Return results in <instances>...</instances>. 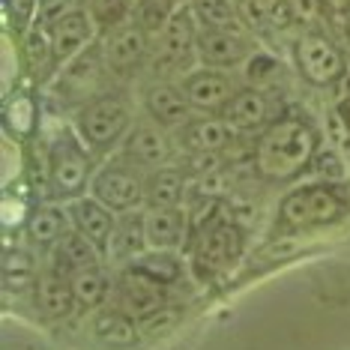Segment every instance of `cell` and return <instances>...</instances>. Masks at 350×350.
I'll use <instances>...</instances> for the list:
<instances>
[{
	"label": "cell",
	"mask_w": 350,
	"mask_h": 350,
	"mask_svg": "<svg viewBox=\"0 0 350 350\" xmlns=\"http://www.w3.org/2000/svg\"><path fill=\"white\" fill-rule=\"evenodd\" d=\"M323 132L308 114L284 108L264 132L254 138L252 174L267 186H288L302 180L314 153L323 144Z\"/></svg>",
	"instance_id": "6da1fadb"
},
{
	"label": "cell",
	"mask_w": 350,
	"mask_h": 350,
	"mask_svg": "<svg viewBox=\"0 0 350 350\" xmlns=\"http://www.w3.org/2000/svg\"><path fill=\"white\" fill-rule=\"evenodd\" d=\"M350 219V183L306 180L282 195L275 221L282 234H314Z\"/></svg>",
	"instance_id": "7a4b0ae2"
},
{
	"label": "cell",
	"mask_w": 350,
	"mask_h": 350,
	"mask_svg": "<svg viewBox=\"0 0 350 350\" xmlns=\"http://www.w3.org/2000/svg\"><path fill=\"white\" fill-rule=\"evenodd\" d=\"M135 120H138V114H135V102L126 87H114V90L102 93L93 102L81 105L75 114H69V123L78 132V138L84 141L87 150L99 162L120 150L123 138L129 135Z\"/></svg>",
	"instance_id": "3957f363"
},
{
	"label": "cell",
	"mask_w": 350,
	"mask_h": 350,
	"mask_svg": "<svg viewBox=\"0 0 350 350\" xmlns=\"http://www.w3.org/2000/svg\"><path fill=\"white\" fill-rule=\"evenodd\" d=\"M99 159L78 138L72 123L60 126L45 144V183L54 201H75L90 192V180Z\"/></svg>",
	"instance_id": "277c9868"
},
{
	"label": "cell",
	"mask_w": 350,
	"mask_h": 350,
	"mask_svg": "<svg viewBox=\"0 0 350 350\" xmlns=\"http://www.w3.org/2000/svg\"><path fill=\"white\" fill-rule=\"evenodd\" d=\"M114 78H111L105 57H102V45L99 39L90 45L87 51H81L78 57H72L66 66L57 69V75L51 78V84L45 87V99L51 102L57 111L75 114L81 105L93 102L102 93L114 90Z\"/></svg>",
	"instance_id": "5b68a950"
},
{
	"label": "cell",
	"mask_w": 350,
	"mask_h": 350,
	"mask_svg": "<svg viewBox=\"0 0 350 350\" xmlns=\"http://www.w3.org/2000/svg\"><path fill=\"white\" fill-rule=\"evenodd\" d=\"M198 33H201V25H198L192 6L180 3L165 30L153 39V57H150L147 78L180 81L186 72H192L198 66Z\"/></svg>",
	"instance_id": "8992f818"
},
{
	"label": "cell",
	"mask_w": 350,
	"mask_h": 350,
	"mask_svg": "<svg viewBox=\"0 0 350 350\" xmlns=\"http://www.w3.org/2000/svg\"><path fill=\"white\" fill-rule=\"evenodd\" d=\"M243 249H245L243 225H237L230 219V213L225 210L216 221H210V225H204L201 230H195L189 237L186 254H189V267L206 282V278L228 273L243 258Z\"/></svg>",
	"instance_id": "52a82bcc"
},
{
	"label": "cell",
	"mask_w": 350,
	"mask_h": 350,
	"mask_svg": "<svg viewBox=\"0 0 350 350\" xmlns=\"http://www.w3.org/2000/svg\"><path fill=\"white\" fill-rule=\"evenodd\" d=\"M147 177L150 171L135 165L132 159H126L123 153H111L93 171L90 195L105 204L111 213H117V216L129 210H144Z\"/></svg>",
	"instance_id": "ba28073f"
},
{
	"label": "cell",
	"mask_w": 350,
	"mask_h": 350,
	"mask_svg": "<svg viewBox=\"0 0 350 350\" xmlns=\"http://www.w3.org/2000/svg\"><path fill=\"white\" fill-rule=\"evenodd\" d=\"M291 54L299 78L317 90H336L341 78L350 72L347 54L338 49L336 39L321 33V30H302L293 39Z\"/></svg>",
	"instance_id": "9c48e42d"
},
{
	"label": "cell",
	"mask_w": 350,
	"mask_h": 350,
	"mask_svg": "<svg viewBox=\"0 0 350 350\" xmlns=\"http://www.w3.org/2000/svg\"><path fill=\"white\" fill-rule=\"evenodd\" d=\"M99 45H102L105 66L117 87H129L138 78L141 81L147 78L150 57H153V36L144 27L129 21V25L111 30V33H102Z\"/></svg>",
	"instance_id": "30bf717a"
},
{
	"label": "cell",
	"mask_w": 350,
	"mask_h": 350,
	"mask_svg": "<svg viewBox=\"0 0 350 350\" xmlns=\"http://www.w3.org/2000/svg\"><path fill=\"white\" fill-rule=\"evenodd\" d=\"M258 36L249 27H201L198 33V66L240 72L258 51Z\"/></svg>",
	"instance_id": "8fae6325"
},
{
	"label": "cell",
	"mask_w": 350,
	"mask_h": 350,
	"mask_svg": "<svg viewBox=\"0 0 350 350\" xmlns=\"http://www.w3.org/2000/svg\"><path fill=\"white\" fill-rule=\"evenodd\" d=\"M117 153L132 159V162L141 165L144 171H159V168H165V165L180 162V147H177L174 132L159 126L156 120H150L147 114H141L138 120H135V126L123 138Z\"/></svg>",
	"instance_id": "7c38bea8"
},
{
	"label": "cell",
	"mask_w": 350,
	"mask_h": 350,
	"mask_svg": "<svg viewBox=\"0 0 350 350\" xmlns=\"http://www.w3.org/2000/svg\"><path fill=\"white\" fill-rule=\"evenodd\" d=\"M183 93H186L189 105L195 114L206 117H221L228 102L237 96L243 87L240 72H225V69H210V66H195L192 72L180 78Z\"/></svg>",
	"instance_id": "4fadbf2b"
},
{
	"label": "cell",
	"mask_w": 350,
	"mask_h": 350,
	"mask_svg": "<svg viewBox=\"0 0 350 350\" xmlns=\"http://www.w3.org/2000/svg\"><path fill=\"white\" fill-rule=\"evenodd\" d=\"M282 111L284 108H275V99L269 90L243 84L240 90H237V96L228 102V108L221 111V120L234 129V135H240V138H258Z\"/></svg>",
	"instance_id": "5bb4252c"
},
{
	"label": "cell",
	"mask_w": 350,
	"mask_h": 350,
	"mask_svg": "<svg viewBox=\"0 0 350 350\" xmlns=\"http://www.w3.org/2000/svg\"><path fill=\"white\" fill-rule=\"evenodd\" d=\"M108 306H117L120 312L132 314L135 321H144L162 306H168V291L159 288L156 282H150L141 273H135L132 267H123L114 273V288H111Z\"/></svg>",
	"instance_id": "9a60e30c"
},
{
	"label": "cell",
	"mask_w": 350,
	"mask_h": 350,
	"mask_svg": "<svg viewBox=\"0 0 350 350\" xmlns=\"http://www.w3.org/2000/svg\"><path fill=\"white\" fill-rule=\"evenodd\" d=\"M141 108H144V114L150 120H156L159 126H165L171 132H177L180 126H186L195 117L180 81H156V78H147L141 84Z\"/></svg>",
	"instance_id": "2e32d148"
},
{
	"label": "cell",
	"mask_w": 350,
	"mask_h": 350,
	"mask_svg": "<svg viewBox=\"0 0 350 350\" xmlns=\"http://www.w3.org/2000/svg\"><path fill=\"white\" fill-rule=\"evenodd\" d=\"M18 63L21 75L30 81V87H49L51 78L57 75V57H54V39L51 30L42 25H33L25 36L18 39Z\"/></svg>",
	"instance_id": "e0dca14e"
},
{
	"label": "cell",
	"mask_w": 350,
	"mask_h": 350,
	"mask_svg": "<svg viewBox=\"0 0 350 350\" xmlns=\"http://www.w3.org/2000/svg\"><path fill=\"white\" fill-rule=\"evenodd\" d=\"M69 206V219H72V230L90 240L99 249L102 258H108L111 249V237H114V225H117V213H111L105 204L96 201L90 192L75 198V201H66Z\"/></svg>",
	"instance_id": "ac0fdd59"
},
{
	"label": "cell",
	"mask_w": 350,
	"mask_h": 350,
	"mask_svg": "<svg viewBox=\"0 0 350 350\" xmlns=\"http://www.w3.org/2000/svg\"><path fill=\"white\" fill-rule=\"evenodd\" d=\"M30 293H33L36 312L42 314L45 321H66V317H72V312L78 308L69 275L51 269L49 264L39 269L36 284H33V291H30Z\"/></svg>",
	"instance_id": "d6986e66"
},
{
	"label": "cell",
	"mask_w": 350,
	"mask_h": 350,
	"mask_svg": "<svg viewBox=\"0 0 350 350\" xmlns=\"http://www.w3.org/2000/svg\"><path fill=\"white\" fill-rule=\"evenodd\" d=\"M150 249L147 240V210H129L117 216L114 225V237H111V249L105 264H111L114 269L129 267L138 254H144Z\"/></svg>",
	"instance_id": "ffe728a7"
},
{
	"label": "cell",
	"mask_w": 350,
	"mask_h": 350,
	"mask_svg": "<svg viewBox=\"0 0 350 350\" xmlns=\"http://www.w3.org/2000/svg\"><path fill=\"white\" fill-rule=\"evenodd\" d=\"M27 243L33 245L36 252L49 254L54 245H57L63 237L72 230V219H69V206L63 201H45L30 210L27 216Z\"/></svg>",
	"instance_id": "44dd1931"
},
{
	"label": "cell",
	"mask_w": 350,
	"mask_h": 350,
	"mask_svg": "<svg viewBox=\"0 0 350 350\" xmlns=\"http://www.w3.org/2000/svg\"><path fill=\"white\" fill-rule=\"evenodd\" d=\"M90 332L111 350H132L141 345V323L117 306H102L90 312Z\"/></svg>",
	"instance_id": "7402d4cb"
},
{
	"label": "cell",
	"mask_w": 350,
	"mask_h": 350,
	"mask_svg": "<svg viewBox=\"0 0 350 350\" xmlns=\"http://www.w3.org/2000/svg\"><path fill=\"white\" fill-rule=\"evenodd\" d=\"M51 39H54V57H57V66H66L72 57H78L81 51H87L93 42L99 39V30L93 25L90 12L78 10L66 18H60L57 25L51 27Z\"/></svg>",
	"instance_id": "603a6c76"
},
{
	"label": "cell",
	"mask_w": 350,
	"mask_h": 350,
	"mask_svg": "<svg viewBox=\"0 0 350 350\" xmlns=\"http://www.w3.org/2000/svg\"><path fill=\"white\" fill-rule=\"evenodd\" d=\"M192 186V177L183 165H165L159 171H150L147 177V195L144 210H168V206H183Z\"/></svg>",
	"instance_id": "cb8c5ba5"
},
{
	"label": "cell",
	"mask_w": 350,
	"mask_h": 350,
	"mask_svg": "<svg viewBox=\"0 0 350 350\" xmlns=\"http://www.w3.org/2000/svg\"><path fill=\"white\" fill-rule=\"evenodd\" d=\"M192 225L183 206H168V210H147V240L150 249H171L180 252L189 245Z\"/></svg>",
	"instance_id": "d4e9b609"
},
{
	"label": "cell",
	"mask_w": 350,
	"mask_h": 350,
	"mask_svg": "<svg viewBox=\"0 0 350 350\" xmlns=\"http://www.w3.org/2000/svg\"><path fill=\"white\" fill-rule=\"evenodd\" d=\"M96 264H105V258H102L96 245L90 240H84L78 230H69V234L49 252V267L57 269L63 275H69V278L87 267H96Z\"/></svg>",
	"instance_id": "484cf974"
},
{
	"label": "cell",
	"mask_w": 350,
	"mask_h": 350,
	"mask_svg": "<svg viewBox=\"0 0 350 350\" xmlns=\"http://www.w3.org/2000/svg\"><path fill=\"white\" fill-rule=\"evenodd\" d=\"M129 267L144 278H150V282H156L159 288H165V291L177 288L183 282V275H186V260L180 258V252H171V249H147L144 254H138Z\"/></svg>",
	"instance_id": "4316f807"
},
{
	"label": "cell",
	"mask_w": 350,
	"mask_h": 350,
	"mask_svg": "<svg viewBox=\"0 0 350 350\" xmlns=\"http://www.w3.org/2000/svg\"><path fill=\"white\" fill-rule=\"evenodd\" d=\"M69 282H72L75 302H78L81 312H96V308L108 306L111 288H114V275L108 273L105 264L87 267V269H81V273H75Z\"/></svg>",
	"instance_id": "83f0119b"
},
{
	"label": "cell",
	"mask_w": 350,
	"mask_h": 350,
	"mask_svg": "<svg viewBox=\"0 0 350 350\" xmlns=\"http://www.w3.org/2000/svg\"><path fill=\"white\" fill-rule=\"evenodd\" d=\"M201 27H245L240 18V0H189Z\"/></svg>",
	"instance_id": "f1b7e54d"
},
{
	"label": "cell",
	"mask_w": 350,
	"mask_h": 350,
	"mask_svg": "<svg viewBox=\"0 0 350 350\" xmlns=\"http://www.w3.org/2000/svg\"><path fill=\"white\" fill-rule=\"evenodd\" d=\"M36 275H39L36 258L27 249H15V252L3 254V284H6V291H18V293L33 291Z\"/></svg>",
	"instance_id": "f546056e"
},
{
	"label": "cell",
	"mask_w": 350,
	"mask_h": 350,
	"mask_svg": "<svg viewBox=\"0 0 350 350\" xmlns=\"http://www.w3.org/2000/svg\"><path fill=\"white\" fill-rule=\"evenodd\" d=\"M135 3H138V0H90L87 12H90L93 25H96L99 36H102V33H111V30L129 25L135 15Z\"/></svg>",
	"instance_id": "4dcf8cb0"
},
{
	"label": "cell",
	"mask_w": 350,
	"mask_h": 350,
	"mask_svg": "<svg viewBox=\"0 0 350 350\" xmlns=\"http://www.w3.org/2000/svg\"><path fill=\"white\" fill-rule=\"evenodd\" d=\"M278 75H282V60H278L275 54L264 51V49L254 51L252 57L245 60V66L240 69L243 84L260 87V90H269V87L275 84V78H278Z\"/></svg>",
	"instance_id": "1f68e13d"
},
{
	"label": "cell",
	"mask_w": 350,
	"mask_h": 350,
	"mask_svg": "<svg viewBox=\"0 0 350 350\" xmlns=\"http://www.w3.org/2000/svg\"><path fill=\"white\" fill-rule=\"evenodd\" d=\"M177 6H180V0H138L132 21L156 39L165 30V25L171 21V15L177 12Z\"/></svg>",
	"instance_id": "d6a6232c"
},
{
	"label": "cell",
	"mask_w": 350,
	"mask_h": 350,
	"mask_svg": "<svg viewBox=\"0 0 350 350\" xmlns=\"http://www.w3.org/2000/svg\"><path fill=\"white\" fill-rule=\"evenodd\" d=\"M306 180H321V183H347V162L345 153L336 147H321L306 171Z\"/></svg>",
	"instance_id": "836d02e7"
},
{
	"label": "cell",
	"mask_w": 350,
	"mask_h": 350,
	"mask_svg": "<svg viewBox=\"0 0 350 350\" xmlns=\"http://www.w3.org/2000/svg\"><path fill=\"white\" fill-rule=\"evenodd\" d=\"M36 6L39 0H3V18L15 39H21L36 25Z\"/></svg>",
	"instance_id": "e575fe53"
},
{
	"label": "cell",
	"mask_w": 350,
	"mask_h": 350,
	"mask_svg": "<svg viewBox=\"0 0 350 350\" xmlns=\"http://www.w3.org/2000/svg\"><path fill=\"white\" fill-rule=\"evenodd\" d=\"M87 3H90V0H39L36 25H42V27L51 30L60 18H66V15H72L78 10H87Z\"/></svg>",
	"instance_id": "d590c367"
},
{
	"label": "cell",
	"mask_w": 350,
	"mask_h": 350,
	"mask_svg": "<svg viewBox=\"0 0 350 350\" xmlns=\"http://www.w3.org/2000/svg\"><path fill=\"white\" fill-rule=\"evenodd\" d=\"M323 132H326V138H329V147H336L345 156H350V123H347V117L338 111V105L326 108Z\"/></svg>",
	"instance_id": "8d00e7d4"
},
{
	"label": "cell",
	"mask_w": 350,
	"mask_h": 350,
	"mask_svg": "<svg viewBox=\"0 0 350 350\" xmlns=\"http://www.w3.org/2000/svg\"><path fill=\"white\" fill-rule=\"evenodd\" d=\"M177 312H174L171 306H162L159 312H153L150 317H144V321H138L141 323V332H147V336H159V332H168L174 323H177Z\"/></svg>",
	"instance_id": "74e56055"
},
{
	"label": "cell",
	"mask_w": 350,
	"mask_h": 350,
	"mask_svg": "<svg viewBox=\"0 0 350 350\" xmlns=\"http://www.w3.org/2000/svg\"><path fill=\"white\" fill-rule=\"evenodd\" d=\"M288 3L299 25H312L317 15H321V0H288Z\"/></svg>",
	"instance_id": "f35d334b"
},
{
	"label": "cell",
	"mask_w": 350,
	"mask_h": 350,
	"mask_svg": "<svg viewBox=\"0 0 350 350\" xmlns=\"http://www.w3.org/2000/svg\"><path fill=\"white\" fill-rule=\"evenodd\" d=\"M180 3H189V0H180Z\"/></svg>",
	"instance_id": "ab89813d"
}]
</instances>
